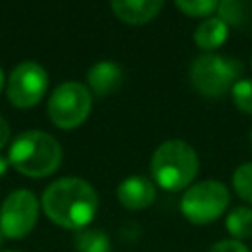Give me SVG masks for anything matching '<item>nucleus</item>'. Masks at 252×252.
<instances>
[{
	"mask_svg": "<svg viewBox=\"0 0 252 252\" xmlns=\"http://www.w3.org/2000/svg\"><path fill=\"white\" fill-rule=\"evenodd\" d=\"M41 207L55 224L79 230L94 219L98 195L89 181L79 177H63L53 181L43 191Z\"/></svg>",
	"mask_w": 252,
	"mask_h": 252,
	"instance_id": "obj_1",
	"label": "nucleus"
},
{
	"mask_svg": "<svg viewBox=\"0 0 252 252\" xmlns=\"http://www.w3.org/2000/svg\"><path fill=\"white\" fill-rule=\"evenodd\" d=\"M63 152L59 142L39 130H30L20 134L8 154V161L28 177H47L61 163Z\"/></svg>",
	"mask_w": 252,
	"mask_h": 252,
	"instance_id": "obj_2",
	"label": "nucleus"
},
{
	"mask_svg": "<svg viewBox=\"0 0 252 252\" xmlns=\"http://www.w3.org/2000/svg\"><path fill=\"white\" fill-rule=\"evenodd\" d=\"M150 171L161 189L179 191L195 179L199 171V158L187 142L167 140L156 148Z\"/></svg>",
	"mask_w": 252,
	"mask_h": 252,
	"instance_id": "obj_3",
	"label": "nucleus"
},
{
	"mask_svg": "<svg viewBox=\"0 0 252 252\" xmlns=\"http://www.w3.org/2000/svg\"><path fill=\"white\" fill-rule=\"evenodd\" d=\"M240 73L242 65L238 59L219 53H205L191 63L189 79L199 94L217 98L234 87Z\"/></svg>",
	"mask_w": 252,
	"mask_h": 252,
	"instance_id": "obj_4",
	"label": "nucleus"
},
{
	"mask_svg": "<svg viewBox=\"0 0 252 252\" xmlns=\"http://www.w3.org/2000/svg\"><path fill=\"white\" fill-rule=\"evenodd\" d=\"M228 201H230V195H228L226 185L215 179H207V181H199L191 185L183 193L179 207H181L183 217L189 222L209 224L224 213Z\"/></svg>",
	"mask_w": 252,
	"mask_h": 252,
	"instance_id": "obj_5",
	"label": "nucleus"
},
{
	"mask_svg": "<svg viewBox=\"0 0 252 252\" xmlns=\"http://www.w3.org/2000/svg\"><path fill=\"white\" fill-rule=\"evenodd\" d=\"M91 104H93L91 91L81 83L69 81L59 85L51 93L47 102V114L55 126L63 130H71L85 122V118L91 112Z\"/></svg>",
	"mask_w": 252,
	"mask_h": 252,
	"instance_id": "obj_6",
	"label": "nucleus"
},
{
	"mask_svg": "<svg viewBox=\"0 0 252 252\" xmlns=\"http://www.w3.org/2000/svg\"><path fill=\"white\" fill-rule=\"evenodd\" d=\"M39 213L37 199L28 189L12 191L0 207V230L8 238H24L35 226Z\"/></svg>",
	"mask_w": 252,
	"mask_h": 252,
	"instance_id": "obj_7",
	"label": "nucleus"
},
{
	"mask_svg": "<svg viewBox=\"0 0 252 252\" xmlns=\"http://www.w3.org/2000/svg\"><path fill=\"white\" fill-rule=\"evenodd\" d=\"M47 73L35 61L20 63L8 79V100L18 108L35 106L47 91Z\"/></svg>",
	"mask_w": 252,
	"mask_h": 252,
	"instance_id": "obj_8",
	"label": "nucleus"
},
{
	"mask_svg": "<svg viewBox=\"0 0 252 252\" xmlns=\"http://www.w3.org/2000/svg\"><path fill=\"white\" fill-rule=\"evenodd\" d=\"M116 195H118L120 205H124L126 209H132V211H140L154 203L156 185L144 175H132V177H126L124 181H120Z\"/></svg>",
	"mask_w": 252,
	"mask_h": 252,
	"instance_id": "obj_9",
	"label": "nucleus"
},
{
	"mask_svg": "<svg viewBox=\"0 0 252 252\" xmlns=\"http://www.w3.org/2000/svg\"><path fill=\"white\" fill-rule=\"evenodd\" d=\"M122 81H124V73L120 65L114 61H106V59L94 63L87 73V83L96 96L112 94L122 85Z\"/></svg>",
	"mask_w": 252,
	"mask_h": 252,
	"instance_id": "obj_10",
	"label": "nucleus"
},
{
	"mask_svg": "<svg viewBox=\"0 0 252 252\" xmlns=\"http://www.w3.org/2000/svg\"><path fill=\"white\" fill-rule=\"evenodd\" d=\"M114 16L126 24H146L163 8L161 0H114L110 2Z\"/></svg>",
	"mask_w": 252,
	"mask_h": 252,
	"instance_id": "obj_11",
	"label": "nucleus"
},
{
	"mask_svg": "<svg viewBox=\"0 0 252 252\" xmlns=\"http://www.w3.org/2000/svg\"><path fill=\"white\" fill-rule=\"evenodd\" d=\"M226 37H228V26H226L219 16H209V18H205V20L197 26V30H195V33H193L195 43H197L201 49H205V51H213V49L220 47V45L226 41Z\"/></svg>",
	"mask_w": 252,
	"mask_h": 252,
	"instance_id": "obj_12",
	"label": "nucleus"
},
{
	"mask_svg": "<svg viewBox=\"0 0 252 252\" xmlns=\"http://www.w3.org/2000/svg\"><path fill=\"white\" fill-rule=\"evenodd\" d=\"M226 230L234 236V240L252 236V209L250 207H234L226 217Z\"/></svg>",
	"mask_w": 252,
	"mask_h": 252,
	"instance_id": "obj_13",
	"label": "nucleus"
},
{
	"mask_svg": "<svg viewBox=\"0 0 252 252\" xmlns=\"http://www.w3.org/2000/svg\"><path fill=\"white\" fill-rule=\"evenodd\" d=\"M75 248L77 252H110V240L102 230L87 228L77 232Z\"/></svg>",
	"mask_w": 252,
	"mask_h": 252,
	"instance_id": "obj_14",
	"label": "nucleus"
},
{
	"mask_svg": "<svg viewBox=\"0 0 252 252\" xmlns=\"http://www.w3.org/2000/svg\"><path fill=\"white\" fill-rule=\"evenodd\" d=\"M219 18L226 24V26H240L246 18H248V4L240 2V0H224L219 2Z\"/></svg>",
	"mask_w": 252,
	"mask_h": 252,
	"instance_id": "obj_15",
	"label": "nucleus"
},
{
	"mask_svg": "<svg viewBox=\"0 0 252 252\" xmlns=\"http://www.w3.org/2000/svg\"><path fill=\"white\" fill-rule=\"evenodd\" d=\"M232 189L240 199L252 205V161L242 163L232 173Z\"/></svg>",
	"mask_w": 252,
	"mask_h": 252,
	"instance_id": "obj_16",
	"label": "nucleus"
},
{
	"mask_svg": "<svg viewBox=\"0 0 252 252\" xmlns=\"http://www.w3.org/2000/svg\"><path fill=\"white\" fill-rule=\"evenodd\" d=\"M175 6L185 16H193V18L211 16L213 12L219 10V2L217 0H177Z\"/></svg>",
	"mask_w": 252,
	"mask_h": 252,
	"instance_id": "obj_17",
	"label": "nucleus"
},
{
	"mask_svg": "<svg viewBox=\"0 0 252 252\" xmlns=\"http://www.w3.org/2000/svg\"><path fill=\"white\" fill-rule=\"evenodd\" d=\"M232 102L244 114H252V79H240L230 89Z\"/></svg>",
	"mask_w": 252,
	"mask_h": 252,
	"instance_id": "obj_18",
	"label": "nucleus"
},
{
	"mask_svg": "<svg viewBox=\"0 0 252 252\" xmlns=\"http://www.w3.org/2000/svg\"><path fill=\"white\" fill-rule=\"evenodd\" d=\"M209 252H250L240 240H234V238H226V240H219L215 242Z\"/></svg>",
	"mask_w": 252,
	"mask_h": 252,
	"instance_id": "obj_19",
	"label": "nucleus"
},
{
	"mask_svg": "<svg viewBox=\"0 0 252 252\" xmlns=\"http://www.w3.org/2000/svg\"><path fill=\"white\" fill-rule=\"evenodd\" d=\"M8 140H10V126H8V122L0 116V148H4V146L8 144Z\"/></svg>",
	"mask_w": 252,
	"mask_h": 252,
	"instance_id": "obj_20",
	"label": "nucleus"
},
{
	"mask_svg": "<svg viewBox=\"0 0 252 252\" xmlns=\"http://www.w3.org/2000/svg\"><path fill=\"white\" fill-rule=\"evenodd\" d=\"M8 163H10V161H8V158L0 154V177L4 175V171H6V167H8Z\"/></svg>",
	"mask_w": 252,
	"mask_h": 252,
	"instance_id": "obj_21",
	"label": "nucleus"
},
{
	"mask_svg": "<svg viewBox=\"0 0 252 252\" xmlns=\"http://www.w3.org/2000/svg\"><path fill=\"white\" fill-rule=\"evenodd\" d=\"M2 87H4V73H2V69H0V93H2Z\"/></svg>",
	"mask_w": 252,
	"mask_h": 252,
	"instance_id": "obj_22",
	"label": "nucleus"
},
{
	"mask_svg": "<svg viewBox=\"0 0 252 252\" xmlns=\"http://www.w3.org/2000/svg\"><path fill=\"white\" fill-rule=\"evenodd\" d=\"M2 240H4V234H2V230H0V246H2Z\"/></svg>",
	"mask_w": 252,
	"mask_h": 252,
	"instance_id": "obj_23",
	"label": "nucleus"
},
{
	"mask_svg": "<svg viewBox=\"0 0 252 252\" xmlns=\"http://www.w3.org/2000/svg\"><path fill=\"white\" fill-rule=\"evenodd\" d=\"M250 140H252V132H250Z\"/></svg>",
	"mask_w": 252,
	"mask_h": 252,
	"instance_id": "obj_24",
	"label": "nucleus"
},
{
	"mask_svg": "<svg viewBox=\"0 0 252 252\" xmlns=\"http://www.w3.org/2000/svg\"><path fill=\"white\" fill-rule=\"evenodd\" d=\"M8 252H12V250H8Z\"/></svg>",
	"mask_w": 252,
	"mask_h": 252,
	"instance_id": "obj_25",
	"label": "nucleus"
}]
</instances>
